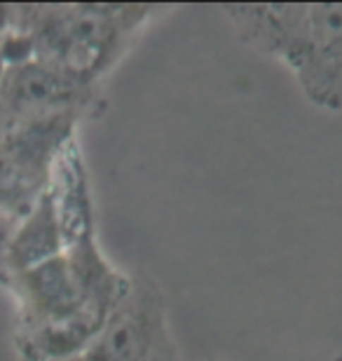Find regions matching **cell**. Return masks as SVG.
I'll use <instances>...</instances> for the list:
<instances>
[{"label":"cell","mask_w":342,"mask_h":361,"mask_svg":"<svg viewBox=\"0 0 342 361\" xmlns=\"http://www.w3.org/2000/svg\"><path fill=\"white\" fill-rule=\"evenodd\" d=\"M0 286L14 300L12 338L21 361H73L120 305L132 274L108 261L97 230L63 237V251Z\"/></svg>","instance_id":"obj_1"},{"label":"cell","mask_w":342,"mask_h":361,"mask_svg":"<svg viewBox=\"0 0 342 361\" xmlns=\"http://www.w3.org/2000/svg\"><path fill=\"white\" fill-rule=\"evenodd\" d=\"M162 12L157 5H12L5 54L7 61L33 56L101 87Z\"/></svg>","instance_id":"obj_2"},{"label":"cell","mask_w":342,"mask_h":361,"mask_svg":"<svg viewBox=\"0 0 342 361\" xmlns=\"http://www.w3.org/2000/svg\"><path fill=\"white\" fill-rule=\"evenodd\" d=\"M239 40L293 73L312 106L342 111V3L225 5Z\"/></svg>","instance_id":"obj_3"},{"label":"cell","mask_w":342,"mask_h":361,"mask_svg":"<svg viewBox=\"0 0 342 361\" xmlns=\"http://www.w3.org/2000/svg\"><path fill=\"white\" fill-rule=\"evenodd\" d=\"M73 361H181L162 288L148 274H132L127 295Z\"/></svg>","instance_id":"obj_4"},{"label":"cell","mask_w":342,"mask_h":361,"mask_svg":"<svg viewBox=\"0 0 342 361\" xmlns=\"http://www.w3.org/2000/svg\"><path fill=\"white\" fill-rule=\"evenodd\" d=\"M80 118H47L19 125L0 143V219L19 221L38 204L54 164L75 139Z\"/></svg>","instance_id":"obj_5"},{"label":"cell","mask_w":342,"mask_h":361,"mask_svg":"<svg viewBox=\"0 0 342 361\" xmlns=\"http://www.w3.org/2000/svg\"><path fill=\"white\" fill-rule=\"evenodd\" d=\"M0 104L14 122L47 118H87L101 111L99 85L83 82L33 56L7 61L0 78Z\"/></svg>","instance_id":"obj_6"},{"label":"cell","mask_w":342,"mask_h":361,"mask_svg":"<svg viewBox=\"0 0 342 361\" xmlns=\"http://www.w3.org/2000/svg\"><path fill=\"white\" fill-rule=\"evenodd\" d=\"M12 26V5H0V35L10 33Z\"/></svg>","instance_id":"obj_7"},{"label":"cell","mask_w":342,"mask_h":361,"mask_svg":"<svg viewBox=\"0 0 342 361\" xmlns=\"http://www.w3.org/2000/svg\"><path fill=\"white\" fill-rule=\"evenodd\" d=\"M7 66V54H5V40L3 35H0V78H3V71Z\"/></svg>","instance_id":"obj_8"},{"label":"cell","mask_w":342,"mask_h":361,"mask_svg":"<svg viewBox=\"0 0 342 361\" xmlns=\"http://www.w3.org/2000/svg\"><path fill=\"white\" fill-rule=\"evenodd\" d=\"M336 361H342V357H340V359H336Z\"/></svg>","instance_id":"obj_9"}]
</instances>
